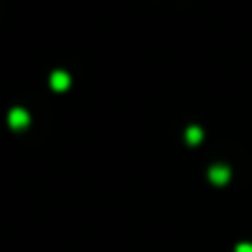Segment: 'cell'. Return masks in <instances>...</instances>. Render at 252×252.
Segmentation results:
<instances>
[{"label": "cell", "instance_id": "5b68a950", "mask_svg": "<svg viewBox=\"0 0 252 252\" xmlns=\"http://www.w3.org/2000/svg\"><path fill=\"white\" fill-rule=\"evenodd\" d=\"M235 252H252V245L250 243H240V245L235 248Z\"/></svg>", "mask_w": 252, "mask_h": 252}, {"label": "cell", "instance_id": "277c9868", "mask_svg": "<svg viewBox=\"0 0 252 252\" xmlns=\"http://www.w3.org/2000/svg\"><path fill=\"white\" fill-rule=\"evenodd\" d=\"M201 140H203V130H201V127L193 125V127L186 130V142H189V145H198Z\"/></svg>", "mask_w": 252, "mask_h": 252}, {"label": "cell", "instance_id": "7a4b0ae2", "mask_svg": "<svg viewBox=\"0 0 252 252\" xmlns=\"http://www.w3.org/2000/svg\"><path fill=\"white\" fill-rule=\"evenodd\" d=\"M208 179H211L213 184L223 186V184L230 181V169L225 167V164H216V167H211V171H208Z\"/></svg>", "mask_w": 252, "mask_h": 252}, {"label": "cell", "instance_id": "6da1fadb", "mask_svg": "<svg viewBox=\"0 0 252 252\" xmlns=\"http://www.w3.org/2000/svg\"><path fill=\"white\" fill-rule=\"evenodd\" d=\"M7 123H10L12 130H22V127L30 125V113L25 108H12L10 115H7Z\"/></svg>", "mask_w": 252, "mask_h": 252}, {"label": "cell", "instance_id": "3957f363", "mask_svg": "<svg viewBox=\"0 0 252 252\" xmlns=\"http://www.w3.org/2000/svg\"><path fill=\"white\" fill-rule=\"evenodd\" d=\"M71 86V76L66 71H54L52 74V88L54 91H66Z\"/></svg>", "mask_w": 252, "mask_h": 252}]
</instances>
